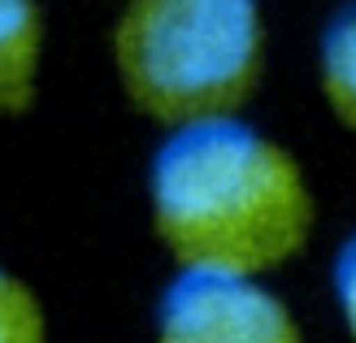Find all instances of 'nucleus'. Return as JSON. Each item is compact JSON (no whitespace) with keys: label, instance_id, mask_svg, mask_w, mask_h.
Here are the masks:
<instances>
[{"label":"nucleus","instance_id":"nucleus-6","mask_svg":"<svg viewBox=\"0 0 356 343\" xmlns=\"http://www.w3.org/2000/svg\"><path fill=\"white\" fill-rule=\"evenodd\" d=\"M0 343H48V313L40 292L0 261Z\"/></svg>","mask_w":356,"mask_h":343},{"label":"nucleus","instance_id":"nucleus-2","mask_svg":"<svg viewBox=\"0 0 356 343\" xmlns=\"http://www.w3.org/2000/svg\"><path fill=\"white\" fill-rule=\"evenodd\" d=\"M113 70L135 109L165 126L239 113L265 74L261 0H122Z\"/></svg>","mask_w":356,"mask_h":343},{"label":"nucleus","instance_id":"nucleus-4","mask_svg":"<svg viewBox=\"0 0 356 343\" xmlns=\"http://www.w3.org/2000/svg\"><path fill=\"white\" fill-rule=\"evenodd\" d=\"M44 5L40 0H0V118L31 109L44 70Z\"/></svg>","mask_w":356,"mask_h":343},{"label":"nucleus","instance_id":"nucleus-3","mask_svg":"<svg viewBox=\"0 0 356 343\" xmlns=\"http://www.w3.org/2000/svg\"><path fill=\"white\" fill-rule=\"evenodd\" d=\"M152 343H305V326L265 278L178 269L156 296Z\"/></svg>","mask_w":356,"mask_h":343},{"label":"nucleus","instance_id":"nucleus-1","mask_svg":"<svg viewBox=\"0 0 356 343\" xmlns=\"http://www.w3.org/2000/svg\"><path fill=\"white\" fill-rule=\"evenodd\" d=\"M148 209L178 269L252 278L296 261L317 222L300 157L239 113L170 126L148 166Z\"/></svg>","mask_w":356,"mask_h":343},{"label":"nucleus","instance_id":"nucleus-5","mask_svg":"<svg viewBox=\"0 0 356 343\" xmlns=\"http://www.w3.org/2000/svg\"><path fill=\"white\" fill-rule=\"evenodd\" d=\"M322 65V96L348 131H356V0H343L330 13L317 48Z\"/></svg>","mask_w":356,"mask_h":343},{"label":"nucleus","instance_id":"nucleus-7","mask_svg":"<svg viewBox=\"0 0 356 343\" xmlns=\"http://www.w3.org/2000/svg\"><path fill=\"white\" fill-rule=\"evenodd\" d=\"M330 292H334V309H339V321L348 339L356 343V230L339 244L330 265Z\"/></svg>","mask_w":356,"mask_h":343}]
</instances>
